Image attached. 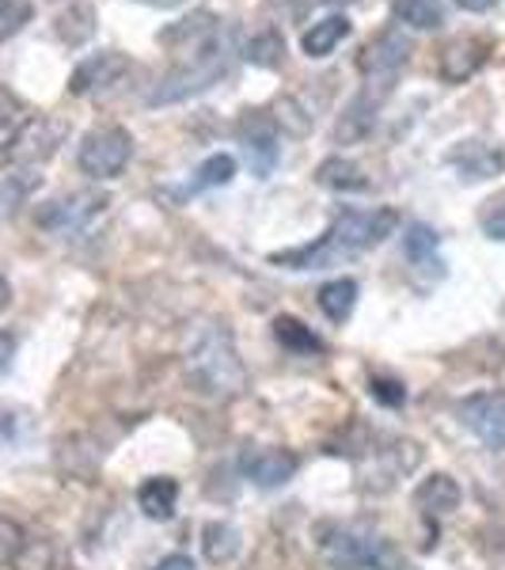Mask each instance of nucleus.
I'll return each instance as SVG.
<instances>
[{
  "instance_id": "2eb2a0df",
  "label": "nucleus",
  "mask_w": 505,
  "mask_h": 570,
  "mask_svg": "<svg viewBox=\"0 0 505 570\" xmlns=\"http://www.w3.org/2000/svg\"><path fill=\"white\" fill-rule=\"evenodd\" d=\"M137 505L149 521H171L179 505V483L168 480V475H152L137 487Z\"/></svg>"
},
{
  "instance_id": "5701e85b",
  "label": "nucleus",
  "mask_w": 505,
  "mask_h": 570,
  "mask_svg": "<svg viewBox=\"0 0 505 570\" xmlns=\"http://www.w3.org/2000/svg\"><path fill=\"white\" fill-rule=\"evenodd\" d=\"M286 39H281L274 27H266V31L255 35L251 42L244 46V58L251 61V66H263V69H281L286 66Z\"/></svg>"
},
{
  "instance_id": "393cba45",
  "label": "nucleus",
  "mask_w": 505,
  "mask_h": 570,
  "mask_svg": "<svg viewBox=\"0 0 505 570\" xmlns=\"http://www.w3.org/2000/svg\"><path fill=\"white\" fill-rule=\"evenodd\" d=\"M96 35V8L91 4H72L58 16V39L66 46H80Z\"/></svg>"
},
{
  "instance_id": "f257e3e1",
  "label": "nucleus",
  "mask_w": 505,
  "mask_h": 570,
  "mask_svg": "<svg viewBox=\"0 0 505 570\" xmlns=\"http://www.w3.org/2000/svg\"><path fill=\"white\" fill-rule=\"evenodd\" d=\"M396 225H399L396 209H346L324 233V240L297 247V252H278L270 255V263L286 266V271H319V266L343 263L350 255H362L380 240H388L396 233Z\"/></svg>"
},
{
  "instance_id": "dca6fc26",
  "label": "nucleus",
  "mask_w": 505,
  "mask_h": 570,
  "mask_svg": "<svg viewBox=\"0 0 505 570\" xmlns=\"http://www.w3.org/2000/svg\"><path fill=\"white\" fill-rule=\"evenodd\" d=\"M217 31H220L217 16L195 12V16H187V20L164 27V31H160V42H164V46H171V50H198V46L214 39Z\"/></svg>"
},
{
  "instance_id": "412c9836",
  "label": "nucleus",
  "mask_w": 505,
  "mask_h": 570,
  "mask_svg": "<svg viewBox=\"0 0 505 570\" xmlns=\"http://www.w3.org/2000/svg\"><path fill=\"white\" fill-rule=\"evenodd\" d=\"M274 338H278L289 354H319V351H324V338H319L308 324H300V320H293V316L274 320Z\"/></svg>"
},
{
  "instance_id": "72a5a7b5",
  "label": "nucleus",
  "mask_w": 505,
  "mask_h": 570,
  "mask_svg": "<svg viewBox=\"0 0 505 570\" xmlns=\"http://www.w3.org/2000/svg\"><path fill=\"white\" fill-rule=\"evenodd\" d=\"M12 357H16V335H12V331L0 327V373H8Z\"/></svg>"
},
{
  "instance_id": "f3484780",
  "label": "nucleus",
  "mask_w": 505,
  "mask_h": 570,
  "mask_svg": "<svg viewBox=\"0 0 505 570\" xmlns=\"http://www.w3.org/2000/svg\"><path fill=\"white\" fill-rule=\"evenodd\" d=\"M486 46L483 39L475 42V39H456L453 46L445 50V58H440V77L445 80H453V85H464L467 77H475V69L486 61Z\"/></svg>"
},
{
  "instance_id": "39448f33",
  "label": "nucleus",
  "mask_w": 505,
  "mask_h": 570,
  "mask_svg": "<svg viewBox=\"0 0 505 570\" xmlns=\"http://www.w3.org/2000/svg\"><path fill=\"white\" fill-rule=\"evenodd\" d=\"M133 160V137L122 126H103V130H91L80 141L77 164L80 171L91 179H115L126 164Z\"/></svg>"
},
{
  "instance_id": "f8f14e48",
  "label": "nucleus",
  "mask_w": 505,
  "mask_h": 570,
  "mask_svg": "<svg viewBox=\"0 0 505 570\" xmlns=\"http://www.w3.org/2000/svg\"><path fill=\"white\" fill-rule=\"evenodd\" d=\"M126 72H130V58H126V53L99 50V53H91V58H85L77 69H72L69 91H72V96H99V91L115 88Z\"/></svg>"
},
{
  "instance_id": "20e7f679",
  "label": "nucleus",
  "mask_w": 505,
  "mask_h": 570,
  "mask_svg": "<svg viewBox=\"0 0 505 570\" xmlns=\"http://www.w3.org/2000/svg\"><path fill=\"white\" fill-rule=\"evenodd\" d=\"M316 544L335 570H403V556L388 537L365 525H327L316 529Z\"/></svg>"
},
{
  "instance_id": "423d86ee",
  "label": "nucleus",
  "mask_w": 505,
  "mask_h": 570,
  "mask_svg": "<svg viewBox=\"0 0 505 570\" xmlns=\"http://www.w3.org/2000/svg\"><path fill=\"white\" fill-rule=\"evenodd\" d=\"M69 126L61 122V118H27V122L8 137L4 145V164H42L50 160L53 153L61 149V141H66Z\"/></svg>"
},
{
  "instance_id": "c85d7f7f",
  "label": "nucleus",
  "mask_w": 505,
  "mask_h": 570,
  "mask_svg": "<svg viewBox=\"0 0 505 570\" xmlns=\"http://www.w3.org/2000/svg\"><path fill=\"white\" fill-rule=\"evenodd\" d=\"M27 551V532L12 518H0V570L16 567Z\"/></svg>"
},
{
  "instance_id": "4c0bfd02",
  "label": "nucleus",
  "mask_w": 505,
  "mask_h": 570,
  "mask_svg": "<svg viewBox=\"0 0 505 570\" xmlns=\"http://www.w3.org/2000/svg\"><path fill=\"white\" fill-rule=\"evenodd\" d=\"M141 4H152V8H176L182 0H141Z\"/></svg>"
},
{
  "instance_id": "c756f323",
  "label": "nucleus",
  "mask_w": 505,
  "mask_h": 570,
  "mask_svg": "<svg viewBox=\"0 0 505 570\" xmlns=\"http://www.w3.org/2000/svg\"><path fill=\"white\" fill-rule=\"evenodd\" d=\"M27 20H31V4L27 0H0V39L16 35Z\"/></svg>"
},
{
  "instance_id": "2f4dec72",
  "label": "nucleus",
  "mask_w": 505,
  "mask_h": 570,
  "mask_svg": "<svg viewBox=\"0 0 505 570\" xmlns=\"http://www.w3.org/2000/svg\"><path fill=\"white\" fill-rule=\"evenodd\" d=\"M483 233L491 240H505V202H494V209L483 217Z\"/></svg>"
},
{
  "instance_id": "a211bd4d",
  "label": "nucleus",
  "mask_w": 505,
  "mask_h": 570,
  "mask_svg": "<svg viewBox=\"0 0 505 570\" xmlns=\"http://www.w3.org/2000/svg\"><path fill=\"white\" fill-rule=\"evenodd\" d=\"M461 483L453 480V475H429V480H422L418 483V491H415V502L422 505L426 513H434V518H445V513H453V510H461Z\"/></svg>"
},
{
  "instance_id": "aec40b11",
  "label": "nucleus",
  "mask_w": 505,
  "mask_h": 570,
  "mask_svg": "<svg viewBox=\"0 0 505 570\" xmlns=\"http://www.w3.org/2000/svg\"><path fill=\"white\" fill-rule=\"evenodd\" d=\"M201 556H206L209 563H232V559L240 556V532L232 525H225V521H209V525L201 529Z\"/></svg>"
},
{
  "instance_id": "f03ea898",
  "label": "nucleus",
  "mask_w": 505,
  "mask_h": 570,
  "mask_svg": "<svg viewBox=\"0 0 505 570\" xmlns=\"http://www.w3.org/2000/svg\"><path fill=\"white\" fill-rule=\"evenodd\" d=\"M182 370H187V384L206 400H228V395H240L247 384V370L236 354V343L220 324H201L190 335L187 357H182Z\"/></svg>"
},
{
  "instance_id": "f704fd0d",
  "label": "nucleus",
  "mask_w": 505,
  "mask_h": 570,
  "mask_svg": "<svg viewBox=\"0 0 505 570\" xmlns=\"http://www.w3.org/2000/svg\"><path fill=\"white\" fill-rule=\"evenodd\" d=\"M152 570H198V563L190 556H168V559H160Z\"/></svg>"
},
{
  "instance_id": "58836bf2",
  "label": "nucleus",
  "mask_w": 505,
  "mask_h": 570,
  "mask_svg": "<svg viewBox=\"0 0 505 570\" xmlns=\"http://www.w3.org/2000/svg\"><path fill=\"white\" fill-rule=\"evenodd\" d=\"M327 4H350V0H327Z\"/></svg>"
},
{
  "instance_id": "7ed1b4c3",
  "label": "nucleus",
  "mask_w": 505,
  "mask_h": 570,
  "mask_svg": "<svg viewBox=\"0 0 505 570\" xmlns=\"http://www.w3.org/2000/svg\"><path fill=\"white\" fill-rule=\"evenodd\" d=\"M228 61H232V39H228L225 31H217L209 42H201L198 50H190L182 66L164 72V77L152 85L149 96H145V104L168 107V104H182V99L201 96V91L214 88L217 80L225 77Z\"/></svg>"
},
{
  "instance_id": "0eeeda50",
  "label": "nucleus",
  "mask_w": 505,
  "mask_h": 570,
  "mask_svg": "<svg viewBox=\"0 0 505 570\" xmlns=\"http://www.w3.org/2000/svg\"><path fill=\"white\" fill-rule=\"evenodd\" d=\"M107 206H110L107 195H99V190H80V195L46 202L39 209V225L50 228V233H80V228H88Z\"/></svg>"
},
{
  "instance_id": "b1692460",
  "label": "nucleus",
  "mask_w": 505,
  "mask_h": 570,
  "mask_svg": "<svg viewBox=\"0 0 505 570\" xmlns=\"http://www.w3.org/2000/svg\"><path fill=\"white\" fill-rule=\"evenodd\" d=\"M392 12H396L399 23L415 27V31H434V27L445 23V8H440V0H396Z\"/></svg>"
},
{
  "instance_id": "4468645a",
  "label": "nucleus",
  "mask_w": 505,
  "mask_h": 570,
  "mask_svg": "<svg viewBox=\"0 0 505 570\" xmlns=\"http://www.w3.org/2000/svg\"><path fill=\"white\" fill-rule=\"evenodd\" d=\"M448 160L456 164V171H461L464 179H494L505 168V153L486 141H464Z\"/></svg>"
},
{
  "instance_id": "cd10ccee",
  "label": "nucleus",
  "mask_w": 505,
  "mask_h": 570,
  "mask_svg": "<svg viewBox=\"0 0 505 570\" xmlns=\"http://www.w3.org/2000/svg\"><path fill=\"white\" fill-rule=\"evenodd\" d=\"M236 176V156L228 153H214L209 160H201L198 176H195V187L198 190H214V187H225V183H232Z\"/></svg>"
},
{
  "instance_id": "a878e982",
  "label": "nucleus",
  "mask_w": 505,
  "mask_h": 570,
  "mask_svg": "<svg viewBox=\"0 0 505 570\" xmlns=\"http://www.w3.org/2000/svg\"><path fill=\"white\" fill-rule=\"evenodd\" d=\"M316 179L324 183V187H330V190H365V187H369V179L362 176V168L350 164V160H338V156H335V160L319 164Z\"/></svg>"
},
{
  "instance_id": "ddd939ff",
  "label": "nucleus",
  "mask_w": 505,
  "mask_h": 570,
  "mask_svg": "<svg viewBox=\"0 0 505 570\" xmlns=\"http://www.w3.org/2000/svg\"><path fill=\"white\" fill-rule=\"evenodd\" d=\"M410 58V39L399 31H384L365 46L362 58H357V69L369 80H396V72L407 66Z\"/></svg>"
},
{
  "instance_id": "6e6552de",
  "label": "nucleus",
  "mask_w": 505,
  "mask_h": 570,
  "mask_svg": "<svg viewBox=\"0 0 505 570\" xmlns=\"http://www.w3.org/2000/svg\"><path fill=\"white\" fill-rule=\"evenodd\" d=\"M236 134H240V145L247 153V164L259 179H266L278 164V122L266 110H247V115L236 122Z\"/></svg>"
},
{
  "instance_id": "6ab92c4d",
  "label": "nucleus",
  "mask_w": 505,
  "mask_h": 570,
  "mask_svg": "<svg viewBox=\"0 0 505 570\" xmlns=\"http://www.w3.org/2000/svg\"><path fill=\"white\" fill-rule=\"evenodd\" d=\"M346 35H350V20H346V16H327L324 23H311L308 31L300 35V50H305L308 58H327Z\"/></svg>"
},
{
  "instance_id": "e433bc0d",
  "label": "nucleus",
  "mask_w": 505,
  "mask_h": 570,
  "mask_svg": "<svg viewBox=\"0 0 505 570\" xmlns=\"http://www.w3.org/2000/svg\"><path fill=\"white\" fill-rule=\"evenodd\" d=\"M8 305H12V285H8V278L0 274V312H4Z\"/></svg>"
},
{
  "instance_id": "473e14b6",
  "label": "nucleus",
  "mask_w": 505,
  "mask_h": 570,
  "mask_svg": "<svg viewBox=\"0 0 505 570\" xmlns=\"http://www.w3.org/2000/svg\"><path fill=\"white\" fill-rule=\"evenodd\" d=\"M270 8L286 16V20H300L308 12V0H270Z\"/></svg>"
},
{
  "instance_id": "4be33fe9",
  "label": "nucleus",
  "mask_w": 505,
  "mask_h": 570,
  "mask_svg": "<svg viewBox=\"0 0 505 570\" xmlns=\"http://www.w3.org/2000/svg\"><path fill=\"white\" fill-rule=\"evenodd\" d=\"M354 305H357V282L350 278H335L319 289V308H324V316L335 320V324H346Z\"/></svg>"
},
{
  "instance_id": "1a4fd4ad",
  "label": "nucleus",
  "mask_w": 505,
  "mask_h": 570,
  "mask_svg": "<svg viewBox=\"0 0 505 570\" xmlns=\"http://www.w3.org/2000/svg\"><path fill=\"white\" fill-rule=\"evenodd\" d=\"M392 91V80H369L362 91L354 96V104L338 115L335 122V141L338 145H354V141H365V137L373 134L376 126V110H380V104L388 99Z\"/></svg>"
},
{
  "instance_id": "9d476101",
  "label": "nucleus",
  "mask_w": 505,
  "mask_h": 570,
  "mask_svg": "<svg viewBox=\"0 0 505 570\" xmlns=\"http://www.w3.org/2000/svg\"><path fill=\"white\" fill-rule=\"evenodd\" d=\"M240 472L244 480H251L263 491H278L297 472V456L281 445H247L240 453Z\"/></svg>"
},
{
  "instance_id": "bb28decb",
  "label": "nucleus",
  "mask_w": 505,
  "mask_h": 570,
  "mask_svg": "<svg viewBox=\"0 0 505 570\" xmlns=\"http://www.w3.org/2000/svg\"><path fill=\"white\" fill-rule=\"evenodd\" d=\"M437 247H440V236L434 233L429 225H410L407 233V259L415 266H440L437 263Z\"/></svg>"
},
{
  "instance_id": "c9c22d12",
  "label": "nucleus",
  "mask_w": 505,
  "mask_h": 570,
  "mask_svg": "<svg viewBox=\"0 0 505 570\" xmlns=\"http://www.w3.org/2000/svg\"><path fill=\"white\" fill-rule=\"evenodd\" d=\"M456 4H461L464 12H491L498 0H456Z\"/></svg>"
},
{
  "instance_id": "9b49d317",
  "label": "nucleus",
  "mask_w": 505,
  "mask_h": 570,
  "mask_svg": "<svg viewBox=\"0 0 505 570\" xmlns=\"http://www.w3.org/2000/svg\"><path fill=\"white\" fill-rule=\"evenodd\" d=\"M456 415L491 449H505V392L467 395V400H461V407H456Z\"/></svg>"
},
{
  "instance_id": "7c9ffc66",
  "label": "nucleus",
  "mask_w": 505,
  "mask_h": 570,
  "mask_svg": "<svg viewBox=\"0 0 505 570\" xmlns=\"http://www.w3.org/2000/svg\"><path fill=\"white\" fill-rule=\"evenodd\" d=\"M369 389H373V400L384 403V407H403V403H407V389H403L396 376H373Z\"/></svg>"
}]
</instances>
